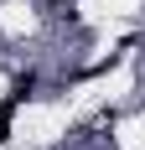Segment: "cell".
Here are the masks:
<instances>
[{
	"instance_id": "6da1fadb",
	"label": "cell",
	"mask_w": 145,
	"mask_h": 150,
	"mask_svg": "<svg viewBox=\"0 0 145 150\" xmlns=\"http://www.w3.org/2000/svg\"><path fill=\"white\" fill-rule=\"evenodd\" d=\"M5 135H11V119H5V114H0V140H5Z\"/></svg>"
}]
</instances>
